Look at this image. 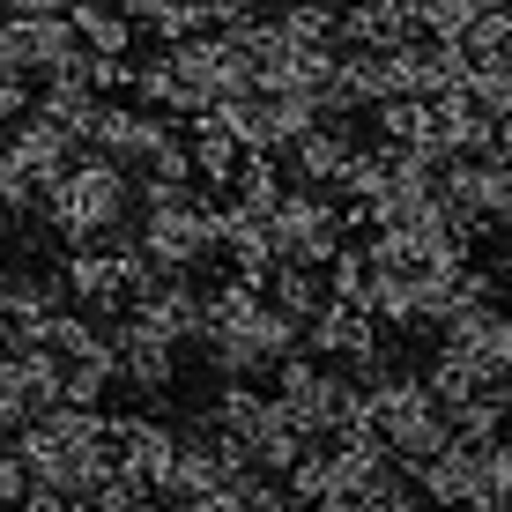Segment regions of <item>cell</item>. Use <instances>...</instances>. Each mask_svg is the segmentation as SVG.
Wrapping results in <instances>:
<instances>
[{"label":"cell","mask_w":512,"mask_h":512,"mask_svg":"<svg viewBox=\"0 0 512 512\" xmlns=\"http://www.w3.org/2000/svg\"><path fill=\"white\" fill-rule=\"evenodd\" d=\"M438 349L468 357L483 379H512V312L490 297V305H468L453 320H438Z\"/></svg>","instance_id":"cell-7"},{"label":"cell","mask_w":512,"mask_h":512,"mask_svg":"<svg viewBox=\"0 0 512 512\" xmlns=\"http://www.w3.org/2000/svg\"><path fill=\"white\" fill-rule=\"evenodd\" d=\"M364 112L379 119V141H416L423 134V97H379Z\"/></svg>","instance_id":"cell-22"},{"label":"cell","mask_w":512,"mask_h":512,"mask_svg":"<svg viewBox=\"0 0 512 512\" xmlns=\"http://www.w3.org/2000/svg\"><path fill=\"white\" fill-rule=\"evenodd\" d=\"M104 342H112V379L134 386V394H171V379H179V342L171 334H156L141 312H112V320H97Z\"/></svg>","instance_id":"cell-6"},{"label":"cell","mask_w":512,"mask_h":512,"mask_svg":"<svg viewBox=\"0 0 512 512\" xmlns=\"http://www.w3.org/2000/svg\"><path fill=\"white\" fill-rule=\"evenodd\" d=\"M275 483L290 490V505H297V512H305V505H320V498H327V446H320V438H312V446L297 453V461L282 468Z\"/></svg>","instance_id":"cell-21"},{"label":"cell","mask_w":512,"mask_h":512,"mask_svg":"<svg viewBox=\"0 0 512 512\" xmlns=\"http://www.w3.org/2000/svg\"><path fill=\"white\" fill-rule=\"evenodd\" d=\"M112 8H119V15H127V23H149V15H156V8H164V0H112Z\"/></svg>","instance_id":"cell-28"},{"label":"cell","mask_w":512,"mask_h":512,"mask_svg":"<svg viewBox=\"0 0 512 512\" xmlns=\"http://www.w3.org/2000/svg\"><path fill=\"white\" fill-rule=\"evenodd\" d=\"M127 312H141V320H149L156 334H171L179 349L201 334V290H193V275H156Z\"/></svg>","instance_id":"cell-12"},{"label":"cell","mask_w":512,"mask_h":512,"mask_svg":"<svg viewBox=\"0 0 512 512\" xmlns=\"http://www.w3.org/2000/svg\"><path fill=\"white\" fill-rule=\"evenodd\" d=\"M423 386L438 394V409H461L468 394H483V386H498V379H483L468 357H453V349H438L431 357V372H423Z\"/></svg>","instance_id":"cell-20"},{"label":"cell","mask_w":512,"mask_h":512,"mask_svg":"<svg viewBox=\"0 0 512 512\" xmlns=\"http://www.w3.org/2000/svg\"><path fill=\"white\" fill-rule=\"evenodd\" d=\"M60 8H67V0H60Z\"/></svg>","instance_id":"cell-33"},{"label":"cell","mask_w":512,"mask_h":512,"mask_svg":"<svg viewBox=\"0 0 512 512\" xmlns=\"http://www.w3.org/2000/svg\"><path fill=\"white\" fill-rule=\"evenodd\" d=\"M67 23L90 52H134V23L112 8V0H67Z\"/></svg>","instance_id":"cell-18"},{"label":"cell","mask_w":512,"mask_h":512,"mask_svg":"<svg viewBox=\"0 0 512 512\" xmlns=\"http://www.w3.org/2000/svg\"><path fill=\"white\" fill-rule=\"evenodd\" d=\"M15 512H75V498H60L52 483H30L23 498H15Z\"/></svg>","instance_id":"cell-27"},{"label":"cell","mask_w":512,"mask_h":512,"mask_svg":"<svg viewBox=\"0 0 512 512\" xmlns=\"http://www.w3.org/2000/svg\"><path fill=\"white\" fill-rule=\"evenodd\" d=\"M0 149H8L15 164H23V179H30V186H52L67 164H75V141H67L60 127H52L45 112H23V119H8Z\"/></svg>","instance_id":"cell-11"},{"label":"cell","mask_w":512,"mask_h":512,"mask_svg":"<svg viewBox=\"0 0 512 512\" xmlns=\"http://www.w3.org/2000/svg\"><path fill=\"white\" fill-rule=\"evenodd\" d=\"M260 97H268V156H282L297 134H312L327 119L320 90H260Z\"/></svg>","instance_id":"cell-16"},{"label":"cell","mask_w":512,"mask_h":512,"mask_svg":"<svg viewBox=\"0 0 512 512\" xmlns=\"http://www.w3.org/2000/svg\"><path fill=\"white\" fill-rule=\"evenodd\" d=\"M0 75H30V52H23V15H0Z\"/></svg>","instance_id":"cell-25"},{"label":"cell","mask_w":512,"mask_h":512,"mask_svg":"<svg viewBox=\"0 0 512 512\" xmlns=\"http://www.w3.org/2000/svg\"><path fill=\"white\" fill-rule=\"evenodd\" d=\"M475 8H505V0H475Z\"/></svg>","instance_id":"cell-31"},{"label":"cell","mask_w":512,"mask_h":512,"mask_svg":"<svg viewBox=\"0 0 512 512\" xmlns=\"http://www.w3.org/2000/svg\"><path fill=\"white\" fill-rule=\"evenodd\" d=\"M401 475L416 483V498H423V505H446V512H453V505H461L468 490H475V475H468V446H461V438H446L438 453H423V461H409Z\"/></svg>","instance_id":"cell-15"},{"label":"cell","mask_w":512,"mask_h":512,"mask_svg":"<svg viewBox=\"0 0 512 512\" xmlns=\"http://www.w3.org/2000/svg\"><path fill=\"white\" fill-rule=\"evenodd\" d=\"M490 156H505V164H512V112L498 119V141H490Z\"/></svg>","instance_id":"cell-29"},{"label":"cell","mask_w":512,"mask_h":512,"mask_svg":"<svg viewBox=\"0 0 512 512\" xmlns=\"http://www.w3.org/2000/svg\"><path fill=\"white\" fill-rule=\"evenodd\" d=\"M60 297H75L90 320H112V312H127V282H119V260H112V245H75V253L60 260Z\"/></svg>","instance_id":"cell-8"},{"label":"cell","mask_w":512,"mask_h":512,"mask_svg":"<svg viewBox=\"0 0 512 512\" xmlns=\"http://www.w3.org/2000/svg\"><path fill=\"white\" fill-rule=\"evenodd\" d=\"M260 290H268V305H282V312H290L297 327H305L312 312L327 305V282H320V268H297V260H275Z\"/></svg>","instance_id":"cell-17"},{"label":"cell","mask_w":512,"mask_h":512,"mask_svg":"<svg viewBox=\"0 0 512 512\" xmlns=\"http://www.w3.org/2000/svg\"><path fill=\"white\" fill-rule=\"evenodd\" d=\"M30 112V75H0V127Z\"/></svg>","instance_id":"cell-26"},{"label":"cell","mask_w":512,"mask_h":512,"mask_svg":"<svg viewBox=\"0 0 512 512\" xmlns=\"http://www.w3.org/2000/svg\"><path fill=\"white\" fill-rule=\"evenodd\" d=\"M104 386H112V364H60V401L67 409H97Z\"/></svg>","instance_id":"cell-23"},{"label":"cell","mask_w":512,"mask_h":512,"mask_svg":"<svg viewBox=\"0 0 512 512\" xmlns=\"http://www.w3.org/2000/svg\"><path fill=\"white\" fill-rule=\"evenodd\" d=\"M505 15H512V0H505Z\"/></svg>","instance_id":"cell-32"},{"label":"cell","mask_w":512,"mask_h":512,"mask_svg":"<svg viewBox=\"0 0 512 512\" xmlns=\"http://www.w3.org/2000/svg\"><path fill=\"white\" fill-rule=\"evenodd\" d=\"M268 23L282 30V45H297V52H342L334 45V8L327 0H290L282 15H268Z\"/></svg>","instance_id":"cell-19"},{"label":"cell","mask_w":512,"mask_h":512,"mask_svg":"<svg viewBox=\"0 0 512 512\" xmlns=\"http://www.w3.org/2000/svg\"><path fill=\"white\" fill-rule=\"evenodd\" d=\"M193 349H201V357L216 364L223 379H260V372H275V364L290 357V349H305V342H297V320H290V312L260 297V305L245 312V320H231V327H208Z\"/></svg>","instance_id":"cell-4"},{"label":"cell","mask_w":512,"mask_h":512,"mask_svg":"<svg viewBox=\"0 0 512 512\" xmlns=\"http://www.w3.org/2000/svg\"><path fill=\"white\" fill-rule=\"evenodd\" d=\"M38 208L67 245H97L134 216V171L112 164V156H97V149H75V164L52 186H38Z\"/></svg>","instance_id":"cell-1"},{"label":"cell","mask_w":512,"mask_h":512,"mask_svg":"<svg viewBox=\"0 0 512 512\" xmlns=\"http://www.w3.org/2000/svg\"><path fill=\"white\" fill-rule=\"evenodd\" d=\"M164 134H171V112H149V104H112V97H104V104H97L90 149L112 156V164H127V171H141V164H149V149H156Z\"/></svg>","instance_id":"cell-9"},{"label":"cell","mask_w":512,"mask_h":512,"mask_svg":"<svg viewBox=\"0 0 512 512\" xmlns=\"http://www.w3.org/2000/svg\"><path fill=\"white\" fill-rule=\"evenodd\" d=\"M498 290H512V245H505V260H498Z\"/></svg>","instance_id":"cell-30"},{"label":"cell","mask_w":512,"mask_h":512,"mask_svg":"<svg viewBox=\"0 0 512 512\" xmlns=\"http://www.w3.org/2000/svg\"><path fill=\"white\" fill-rule=\"evenodd\" d=\"M364 401H372V431L386 438V453H394L401 468L423 461V453H438L453 438L446 409H438V394L423 386L416 372H386L379 386H364Z\"/></svg>","instance_id":"cell-3"},{"label":"cell","mask_w":512,"mask_h":512,"mask_svg":"<svg viewBox=\"0 0 512 512\" xmlns=\"http://www.w3.org/2000/svg\"><path fill=\"white\" fill-rule=\"evenodd\" d=\"M268 238H275V260H297V268H327L342 238V216H334V186H305L290 179L282 201L268 208Z\"/></svg>","instance_id":"cell-5"},{"label":"cell","mask_w":512,"mask_h":512,"mask_svg":"<svg viewBox=\"0 0 512 512\" xmlns=\"http://www.w3.org/2000/svg\"><path fill=\"white\" fill-rule=\"evenodd\" d=\"M342 156H349V119H320L312 134H297L290 149L275 156L282 164V179H305V186H334V171H342Z\"/></svg>","instance_id":"cell-13"},{"label":"cell","mask_w":512,"mask_h":512,"mask_svg":"<svg viewBox=\"0 0 512 512\" xmlns=\"http://www.w3.org/2000/svg\"><path fill=\"white\" fill-rule=\"evenodd\" d=\"M97 90L90 82H75V75H45V90L30 97V112H45L52 127H60L67 141H75V149H90V134H97Z\"/></svg>","instance_id":"cell-14"},{"label":"cell","mask_w":512,"mask_h":512,"mask_svg":"<svg viewBox=\"0 0 512 512\" xmlns=\"http://www.w3.org/2000/svg\"><path fill=\"white\" fill-rule=\"evenodd\" d=\"M216 216H223V186H201V179H193L179 201L141 208L134 245L149 253L156 275H201L208 260L223 253V245H216Z\"/></svg>","instance_id":"cell-2"},{"label":"cell","mask_w":512,"mask_h":512,"mask_svg":"<svg viewBox=\"0 0 512 512\" xmlns=\"http://www.w3.org/2000/svg\"><path fill=\"white\" fill-rule=\"evenodd\" d=\"M171 453H179V423H164V409L156 416H127V431H119V446H112V468L127 475V483L156 490L164 468H171Z\"/></svg>","instance_id":"cell-10"},{"label":"cell","mask_w":512,"mask_h":512,"mask_svg":"<svg viewBox=\"0 0 512 512\" xmlns=\"http://www.w3.org/2000/svg\"><path fill=\"white\" fill-rule=\"evenodd\" d=\"M149 30H156V45H179L201 30V0H164V8L149 15Z\"/></svg>","instance_id":"cell-24"}]
</instances>
